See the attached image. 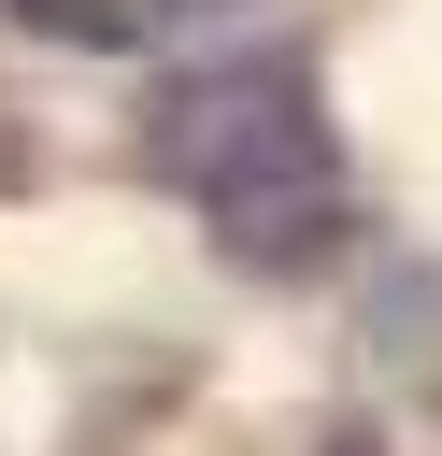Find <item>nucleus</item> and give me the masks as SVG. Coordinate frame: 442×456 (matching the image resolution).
<instances>
[{
    "mask_svg": "<svg viewBox=\"0 0 442 456\" xmlns=\"http://www.w3.org/2000/svg\"><path fill=\"white\" fill-rule=\"evenodd\" d=\"M143 157L171 200H200V228L228 256H314L342 228V142H328L299 57H228V71L157 86Z\"/></svg>",
    "mask_w": 442,
    "mask_h": 456,
    "instance_id": "1",
    "label": "nucleus"
},
{
    "mask_svg": "<svg viewBox=\"0 0 442 456\" xmlns=\"http://www.w3.org/2000/svg\"><path fill=\"white\" fill-rule=\"evenodd\" d=\"M29 28H57V43H157V28H185V14H214V0H14Z\"/></svg>",
    "mask_w": 442,
    "mask_h": 456,
    "instance_id": "2",
    "label": "nucleus"
}]
</instances>
